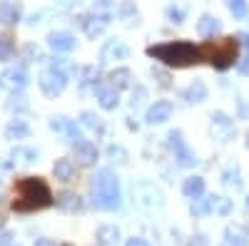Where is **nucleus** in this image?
I'll return each instance as SVG.
<instances>
[{
    "mask_svg": "<svg viewBox=\"0 0 249 246\" xmlns=\"http://www.w3.org/2000/svg\"><path fill=\"white\" fill-rule=\"evenodd\" d=\"M187 246H210V239H207V234H197V236H192V241Z\"/></svg>",
    "mask_w": 249,
    "mask_h": 246,
    "instance_id": "72a5a7b5",
    "label": "nucleus"
},
{
    "mask_svg": "<svg viewBox=\"0 0 249 246\" xmlns=\"http://www.w3.org/2000/svg\"><path fill=\"white\" fill-rule=\"evenodd\" d=\"M167 17L172 20V23H182V20H184V10L177 8V5H170L167 8Z\"/></svg>",
    "mask_w": 249,
    "mask_h": 246,
    "instance_id": "7c9ffc66",
    "label": "nucleus"
},
{
    "mask_svg": "<svg viewBox=\"0 0 249 246\" xmlns=\"http://www.w3.org/2000/svg\"><path fill=\"white\" fill-rule=\"evenodd\" d=\"M237 48L239 43L234 37H224V40H217V43H204L199 48L202 52V60H207V63H212L217 70H227L234 60H237Z\"/></svg>",
    "mask_w": 249,
    "mask_h": 246,
    "instance_id": "20e7f679",
    "label": "nucleus"
},
{
    "mask_svg": "<svg viewBox=\"0 0 249 246\" xmlns=\"http://www.w3.org/2000/svg\"><path fill=\"white\" fill-rule=\"evenodd\" d=\"M33 246H55V244H53L50 239H37V241H35Z\"/></svg>",
    "mask_w": 249,
    "mask_h": 246,
    "instance_id": "4c0bfd02",
    "label": "nucleus"
},
{
    "mask_svg": "<svg viewBox=\"0 0 249 246\" xmlns=\"http://www.w3.org/2000/svg\"><path fill=\"white\" fill-rule=\"evenodd\" d=\"M182 192L184 197H190V199H197L204 194V179L202 177H187L184 184H182Z\"/></svg>",
    "mask_w": 249,
    "mask_h": 246,
    "instance_id": "a211bd4d",
    "label": "nucleus"
},
{
    "mask_svg": "<svg viewBox=\"0 0 249 246\" xmlns=\"http://www.w3.org/2000/svg\"><path fill=\"white\" fill-rule=\"evenodd\" d=\"M3 197H5V187H3V181H0V201H3Z\"/></svg>",
    "mask_w": 249,
    "mask_h": 246,
    "instance_id": "ea45409f",
    "label": "nucleus"
},
{
    "mask_svg": "<svg viewBox=\"0 0 249 246\" xmlns=\"http://www.w3.org/2000/svg\"><path fill=\"white\" fill-rule=\"evenodd\" d=\"M237 70H239L242 75H249V55H244L239 63H237Z\"/></svg>",
    "mask_w": 249,
    "mask_h": 246,
    "instance_id": "f704fd0d",
    "label": "nucleus"
},
{
    "mask_svg": "<svg viewBox=\"0 0 249 246\" xmlns=\"http://www.w3.org/2000/svg\"><path fill=\"white\" fill-rule=\"evenodd\" d=\"M48 45L55 52H70L75 48V35L72 33H65V30H55V33L48 35Z\"/></svg>",
    "mask_w": 249,
    "mask_h": 246,
    "instance_id": "1a4fd4ad",
    "label": "nucleus"
},
{
    "mask_svg": "<svg viewBox=\"0 0 249 246\" xmlns=\"http://www.w3.org/2000/svg\"><path fill=\"white\" fill-rule=\"evenodd\" d=\"M222 181H224V187H230V189H239L242 187V179H239V172L237 169H227L222 174Z\"/></svg>",
    "mask_w": 249,
    "mask_h": 246,
    "instance_id": "c85d7f7f",
    "label": "nucleus"
},
{
    "mask_svg": "<svg viewBox=\"0 0 249 246\" xmlns=\"http://www.w3.org/2000/svg\"><path fill=\"white\" fill-rule=\"evenodd\" d=\"M132 199L137 207L142 209H160L162 207V192L155 187V184H147V181H142V184H135L132 187Z\"/></svg>",
    "mask_w": 249,
    "mask_h": 246,
    "instance_id": "39448f33",
    "label": "nucleus"
},
{
    "mask_svg": "<svg viewBox=\"0 0 249 246\" xmlns=\"http://www.w3.org/2000/svg\"><path fill=\"white\" fill-rule=\"evenodd\" d=\"M224 246H249V234L239 224H230L224 229Z\"/></svg>",
    "mask_w": 249,
    "mask_h": 246,
    "instance_id": "9b49d317",
    "label": "nucleus"
},
{
    "mask_svg": "<svg viewBox=\"0 0 249 246\" xmlns=\"http://www.w3.org/2000/svg\"><path fill=\"white\" fill-rule=\"evenodd\" d=\"M107 154H110L115 162H120V164L127 162V154H124V149H120V147H110V149H107Z\"/></svg>",
    "mask_w": 249,
    "mask_h": 246,
    "instance_id": "2f4dec72",
    "label": "nucleus"
},
{
    "mask_svg": "<svg viewBox=\"0 0 249 246\" xmlns=\"http://www.w3.org/2000/svg\"><path fill=\"white\" fill-rule=\"evenodd\" d=\"M219 30H222L219 17H214V15H202V17H199V23H197V33H199L202 37H214Z\"/></svg>",
    "mask_w": 249,
    "mask_h": 246,
    "instance_id": "4468645a",
    "label": "nucleus"
},
{
    "mask_svg": "<svg viewBox=\"0 0 249 246\" xmlns=\"http://www.w3.org/2000/svg\"><path fill=\"white\" fill-rule=\"evenodd\" d=\"M3 227H5V219H3V216H0V229H3Z\"/></svg>",
    "mask_w": 249,
    "mask_h": 246,
    "instance_id": "a19ab883",
    "label": "nucleus"
},
{
    "mask_svg": "<svg viewBox=\"0 0 249 246\" xmlns=\"http://www.w3.org/2000/svg\"><path fill=\"white\" fill-rule=\"evenodd\" d=\"M147 55L160 60L167 67H190L202 60L199 48H195L187 40H175V43H162V45H152L147 48Z\"/></svg>",
    "mask_w": 249,
    "mask_h": 246,
    "instance_id": "f03ea898",
    "label": "nucleus"
},
{
    "mask_svg": "<svg viewBox=\"0 0 249 246\" xmlns=\"http://www.w3.org/2000/svg\"><path fill=\"white\" fill-rule=\"evenodd\" d=\"M247 212H249V197H247Z\"/></svg>",
    "mask_w": 249,
    "mask_h": 246,
    "instance_id": "79ce46f5",
    "label": "nucleus"
},
{
    "mask_svg": "<svg viewBox=\"0 0 249 246\" xmlns=\"http://www.w3.org/2000/svg\"><path fill=\"white\" fill-rule=\"evenodd\" d=\"M20 15H23V8L15 0H0V23L3 25H15Z\"/></svg>",
    "mask_w": 249,
    "mask_h": 246,
    "instance_id": "9d476101",
    "label": "nucleus"
},
{
    "mask_svg": "<svg viewBox=\"0 0 249 246\" xmlns=\"http://www.w3.org/2000/svg\"><path fill=\"white\" fill-rule=\"evenodd\" d=\"M13 157H25V162H33V159H37V152H33V149H15Z\"/></svg>",
    "mask_w": 249,
    "mask_h": 246,
    "instance_id": "473e14b6",
    "label": "nucleus"
},
{
    "mask_svg": "<svg viewBox=\"0 0 249 246\" xmlns=\"http://www.w3.org/2000/svg\"><path fill=\"white\" fill-rule=\"evenodd\" d=\"M13 52H15V37L3 33V35H0V60L5 63V60L13 57Z\"/></svg>",
    "mask_w": 249,
    "mask_h": 246,
    "instance_id": "a878e982",
    "label": "nucleus"
},
{
    "mask_svg": "<svg viewBox=\"0 0 249 246\" xmlns=\"http://www.w3.org/2000/svg\"><path fill=\"white\" fill-rule=\"evenodd\" d=\"M10 239L13 234H0V246H10Z\"/></svg>",
    "mask_w": 249,
    "mask_h": 246,
    "instance_id": "e433bc0d",
    "label": "nucleus"
},
{
    "mask_svg": "<svg viewBox=\"0 0 249 246\" xmlns=\"http://www.w3.org/2000/svg\"><path fill=\"white\" fill-rule=\"evenodd\" d=\"M82 125H88L90 130H95L97 134H102V130H105V125H102V122H100V117L97 115H92V112H82Z\"/></svg>",
    "mask_w": 249,
    "mask_h": 246,
    "instance_id": "cd10ccee",
    "label": "nucleus"
},
{
    "mask_svg": "<svg viewBox=\"0 0 249 246\" xmlns=\"http://www.w3.org/2000/svg\"><path fill=\"white\" fill-rule=\"evenodd\" d=\"M112 55H117V57H127L130 55V50L124 48L120 40H110V43L105 45V50H102V63H105V60H110Z\"/></svg>",
    "mask_w": 249,
    "mask_h": 246,
    "instance_id": "393cba45",
    "label": "nucleus"
},
{
    "mask_svg": "<svg viewBox=\"0 0 249 246\" xmlns=\"http://www.w3.org/2000/svg\"><path fill=\"white\" fill-rule=\"evenodd\" d=\"M167 145H170V149L175 152V159H177V164L179 167H195L197 164V154L184 145V139H182V132H170L167 134Z\"/></svg>",
    "mask_w": 249,
    "mask_h": 246,
    "instance_id": "0eeeda50",
    "label": "nucleus"
},
{
    "mask_svg": "<svg viewBox=\"0 0 249 246\" xmlns=\"http://www.w3.org/2000/svg\"><path fill=\"white\" fill-rule=\"evenodd\" d=\"M97 102H100V107L102 110H115L117 107V90L110 85V87H102L97 92Z\"/></svg>",
    "mask_w": 249,
    "mask_h": 246,
    "instance_id": "4be33fe9",
    "label": "nucleus"
},
{
    "mask_svg": "<svg viewBox=\"0 0 249 246\" xmlns=\"http://www.w3.org/2000/svg\"><path fill=\"white\" fill-rule=\"evenodd\" d=\"M107 80H110V85H112L115 90H124V87H130L132 72H130L127 67H117V70H112V72L107 75Z\"/></svg>",
    "mask_w": 249,
    "mask_h": 246,
    "instance_id": "6ab92c4d",
    "label": "nucleus"
},
{
    "mask_svg": "<svg viewBox=\"0 0 249 246\" xmlns=\"http://www.w3.org/2000/svg\"><path fill=\"white\" fill-rule=\"evenodd\" d=\"M30 134V127H28V122H23V119H15V122H10V125L5 127V139H25Z\"/></svg>",
    "mask_w": 249,
    "mask_h": 246,
    "instance_id": "aec40b11",
    "label": "nucleus"
},
{
    "mask_svg": "<svg viewBox=\"0 0 249 246\" xmlns=\"http://www.w3.org/2000/svg\"><path fill=\"white\" fill-rule=\"evenodd\" d=\"M90 192H92V204H95L97 209L112 212V209L120 207V199H122L120 181H117V177H115L112 169H100L95 174V179H92Z\"/></svg>",
    "mask_w": 249,
    "mask_h": 246,
    "instance_id": "7ed1b4c3",
    "label": "nucleus"
},
{
    "mask_svg": "<svg viewBox=\"0 0 249 246\" xmlns=\"http://www.w3.org/2000/svg\"><path fill=\"white\" fill-rule=\"evenodd\" d=\"M37 82H40V90H43L45 97H57V95H62V90H65L68 77H65L62 70L53 67V70H45L43 75H40Z\"/></svg>",
    "mask_w": 249,
    "mask_h": 246,
    "instance_id": "423d86ee",
    "label": "nucleus"
},
{
    "mask_svg": "<svg viewBox=\"0 0 249 246\" xmlns=\"http://www.w3.org/2000/svg\"><path fill=\"white\" fill-rule=\"evenodd\" d=\"M75 157L80 159L82 167H92V164L97 162V149H95L92 142L82 139V142H77V145H75Z\"/></svg>",
    "mask_w": 249,
    "mask_h": 246,
    "instance_id": "f8f14e48",
    "label": "nucleus"
},
{
    "mask_svg": "<svg viewBox=\"0 0 249 246\" xmlns=\"http://www.w3.org/2000/svg\"><path fill=\"white\" fill-rule=\"evenodd\" d=\"M5 80H8V85L15 87V90H20V87L28 85V75H25L23 67H8V70H5Z\"/></svg>",
    "mask_w": 249,
    "mask_h": 246,
    "instance_id": "412c9836",
    "label": "nucleus"
},
{
    "mask_svg": "<svg viewBox=\"0 0 249 246\" xmlns=\"http://www.w3.org/2000/svg\"><path fill=\"white\" fill-rule=\"evenodd\" d=\"M214 199H217L214 194L192 199V207H190L192 216H207V214H212V212H214Z\"/></svg>",
    "mask_w": 249,
    "mask_h": 246,
    "instance_id": "2eb2a0df",
    "label": "nucleus"
},
{
    "mask_svg": "<svg viewBox=\"0 0 249 246\" xmlns=\"http://www.w3.org/2000/svg\"><path fill=\"white\" fill-rule=\"evenodd\" d=\"M237 40H242V43H244V45L249 48V35H247V33H242V35H237Z\"/></svg>",
    "mask_w": 249,
    "mask_h": 246,
    "instance_id": "58836bf2",
    "label": "nucleus"
},
{
    "mask_svg": "<svg viewBox=\"0 0 249 246\" xmlns=\"http://www.w3.org/2000/svg\"><path fill=\"white\" fill-rule=\"evenodd\" d=\"M97 239H100V244H105V246H115V244L120 241V229L105 224V227L97 229Z\"/></svg>",
    "mask_w": 249,
    "mask_h": 246,
    "instance_id": "b1692460",
    "label": "nucleus"
},
{
    "mask_svg": "<svg viewBox=\"0 0 249 246\" xmlns=\"http://www.w3.org/2000/svg\"><path fill=\"white\" fill-rule=\"evenodd\" d=\"M10 246H18V244H10Z\"/></svg>",
    "mask_w": 249,
    "mask_h": 246,
    "instance_id": "c03bdc74",
    "label": "nucleus"
},
{
    "mask_svg": "<svg viewBox=\"0 0 249 246\" xmlns=\"http://www.w3.org/2000/svg\"><path fill=\"white\" fill-rule=\"evenodd\" d=\"M55 204H57L62 212H80V209H82L80 197L72 194V192H60V194L55 197Z\"/></svg>",
    "mask_w": 249,
    "mask_h": 246,
    "instance_id": "dca6fc26",
    "label": "nucleus"
},
{
    "mask_svg": "<svg viewBox=\"0 0 249 246\" xmlns=\"http://www.w3.org/2000/svg\"><path fill=\"white\" fill-rule=\"evenodd\" d=\"M127 246H150V244L144 241V239H137V236H132V239L127 241Z\"/></svg>",
    "mask_w": 249,
    "mask_h": 246,
    "instance_id": "c9c22d12",
    "label": "nucleus"
},
{
    "mask_svg": "<svg viewBox=\"0 0 249 246\" xmlns=\"http://www.w3.org/2000/svg\"><path fill=\"white\" fill-rule=\"evenodd\" d=\"M212 132H214L222 142H227V137L234 132L232 119L227 117V115H222V112H214V115H212Z\"/></svg>",
    "mask_w": 249,
    "mask_h": 246,
    "instance_id": "ddd939ff",
    "label": "nucleus"
},
{
    "mask_svg": "<svg viewBox=\"0 0 249 246\" xmlns=\"http://www.w3.org/2000/svg\"><path fill=\"white\" fill-rule=\"evenodd\" d=\"M55 201L50 187L40 177H23L15 181V199H13V212L18 214H33L40 209H48Z\"/></svg>",
    "mask_w": 249,
    "mask_h": 246,
    "instance_id": "f257e3e1",
    "label": "nucleus"
},
{
    "mask_svg": "<svg viewBox=\"0 0 249 246\" xmlns=\"http://www.w3.org/2000/svg\"><path fill=\"white\" fill-rule=\"evenodd\" d=\"M247 147H249V132H247Z\"/></svg>",
    "mask_w": 249,
    "mask_h": 246,
    "instance_id": "37998d69",
    "label": "nucleus"
},
{
    "mask_svg": "<svg viewBox=\"0 0 249 246\" xmlns=\"http://www.w3.org/2000/svg\"><path fill=\"white\" fill-rule=\"evenodd\" d=\"M227 8H230V13L237 17V20H242V17H247V0H227Z\"/></svg>",
    "mask_w": 249,
    "mask_h": 246,
    "instance_id": "bb28decb",
    "label": "nucleus"
},
{
    "mask_svg": "<svg viewBox=\"0 0 249 246\" xmlns=\"http://www.w3.org/2000/svg\"><path fill=\"white\" fill-rule=\"evenodd\" d=\"M53 174H55V179H60V181H70V179L75 177V164H72L68 157H62V159L55 162Z\"/></svg>",
    "mask_w": 249,
    "mask_h": 246,
    "instance_id": "f3484780",
    "label": "nucleus"
},
{
    "mask_svg": "<svg viewBox=\"0 0 249 246\" xmlns=\"http://www.w3.org/2000/svg\"><path fill=\"white\" fill-rule=\"evenodd\" d=\"M184 99L187 102H202V99H207V85L202 80H195L192 85L184 90Z\"/></svg>",
    "mask_w": 249,
    "mask_h": 246,
    "instance_id": "5701e85b",
    "label": "nucleus"
},
{
    "mask_svg": "<svg viewBox=\"0 0 249 246\" xmlns=\"http://www.w3.org/2000/svg\"><path fill=\"white\" fill-rule=\"evenodd\" d=\"M170 117H172V102L160 99V102H155V105L147 110L144 122H147V125H162V122H167Z\"/></svg>",
    "mask_w": 249,
    "mask_h": 246,
    "instance_id": "6e6552de",
    "label": "nucleus"
},
{
    "mask_svg": "<svg viewBox=\"0 0 249 246\" xmlns=\"http://www.w3.org/2000/svg\"><path fill=\"white\" fill-rule=\"evenodd\" d=\"M214 212H219L222 216H227L232 212V204H230V199H224V197H217L214 199Z\"/></svg>",
    "mask_w": 249,
    "mask_h": 246,
    "instance_id": "c756f323",
    "label": "nucleus"
}]
</instances>
